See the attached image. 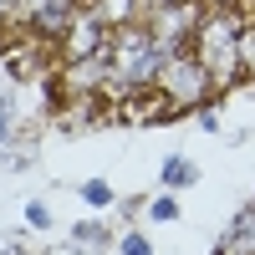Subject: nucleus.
Here are the masks:
<instances>
[{
	"label": "nucleus",
	"instance_id": "obj_3",
	"mask_svg": "<svg viewBox=\"0 0 255 255\" xmlns=\"http://www.w3.org/2000/svg\"><path fill=\"white\" fill-rule=\"evenodd\" d=\"M123 255H148V240H143V235H128V240H123Z\"/></svg>",
	"mask_w": 255,
	"mask_h": 255
},
{
	"label": "nucleus",
	"instance_id": "obj_1",
	"mask_svg": "<svg viewBox=\"0 0 255 255\" xmlns=\"http://www.w3.org/2000/svg\"><path fill=\"white\" fill-rule=\"evenodd\" d=\"M163 179H168V184H194V168H189L184 158H168V168H163Z\"/></svg>",
	"mask_w": 255,
	"mask_h": 255
},
{
	"label": "nucleus",
	"instance_id": "obj_2",
	"mask_svg": "<svg viewBox=\"0 0 255 255\" xmlns=\"http://www.w3.org/2000/svg\"><path fill=\"white\" fill-rule=\"evenodd\" d=\"M108 199H113L108 184H87V204H108Z\"/></svg>",
	"mask_w": 255,
	"mask_h": 255
}]
</instances>
